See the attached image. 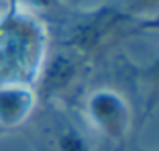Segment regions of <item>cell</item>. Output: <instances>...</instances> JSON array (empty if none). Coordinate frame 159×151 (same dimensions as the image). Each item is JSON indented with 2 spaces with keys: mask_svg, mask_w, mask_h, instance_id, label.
I'll use <instances>...</instances> for the list:
<instances>
[{
  "mask_svg": "<svg viewBox=\"0 0 159 151\" xmlns=\"http://www.w3.org/2000/svg\"><path fill=\"white\" fill-rule=\"evenodd\" d=\"M43 108V117H35L29 123H35V129L41 133V151H100V147L90 139L88 131L74 123L66 114L63 106L39 104ZM27 123V125H29Z\"/></svg>",
  "mask_w": 159,
  "mask_h": 151,
  "instance_id": "obj_4",
  "label": "cell"
},
{
  "mask_svg": "<svg viewBox=\"0 0 159 151\" xmlns=\"http://www.w3.org/2000/svg\"><path fill=\"white\" fill-rule=\"evenodd\" d=\"M39 108L35 86L6 82L0 84V133L27 127Z\"/></svg>",
  "mask_w": 159,
  "mask_h": 151,
  "instance_id": "obj_5",
  "label": "cell"
},
{
  "mask_svg": "<svg viewBox=\"0 0 159 151\" xmlns=\"http://www.w3.org/2000/svg\"><path fill=\"white\" fill-rule=\"evenodd\" d=\"M49 47V29L43 16L6 0L0 14V84L35 86Z\"/></svg>",
  "mask_w": 159,
  "mask_h": 151,
  "instance_id": "obj_1",
  "label": "cell"
},
{
  "mask_svg": "<svg viewBox=\"0 0 159 151\" xmlns=\"http://www.w3.org/2000/svg\"><path fill=\"white\" fill-rule=\"evenodd\" d=\"M131 74L143 96V117L149 118L159 106V53L143 66H133Z\"/></svg>",
  "mask_w": 159,
  "mask_h": 151,
  "instance_id": "obj_6",
  "label": "cell"
},
{
  "mask_svg": "<svg viewBox=\"0 0 159 151\" xmlns=\"http://www.w3.org/2000/svg\"><path fill=\"white\" fill-rule=\"evenodd\" d=\"M141 31H159V14L151 16V19H145V21H137L135 33H141Z\"/></svg>",
  "mask_w": 159,
  "mask_h": 151,
  "instance_id": "obj_8",
  "label": "cell"
},
{
  "mask_svg": "<svg viewBox=\"0 0 159 151\" xmlns=\"http://www.w3.org/2000/svg\"><path fill=\"white\" fill-rule=\"evenodd\" d=\"M0 6H2V0H0ZM0 14H2V8H0Z\"/></svg>",
  "mask_w": 159,
  "mask_h": 151,
  "instance_id": "obj_9",
  "label": "cell"
},
{
  "mask_svg": "<svg viewBox=\"0 0 159 151\" xmlns=\"http://www.w3.org/2000/svg\"><path fill=\"white\" fill-rule=\"evenodd\" d=\"M118 8L135 21H145L159 14V0H120Z\"/></svg>",
  "mask_w": 159,
  "mask_h": 151,
  "instance_id": "obj_7",
  "label": "cell"
},
{
  "mask_svg": "<svg viewBox=\"0 0 159 151\" xmlns=\"http://www.w3.org/2000/svg\"><path fill=\"white\" fill-rule=\"evenodd\" d=\"M92 62L88 55L59 43H51L47 47L43 66L39 70L35 92L39 104L66 106L80 92L82 84L88 80Z\"/></svg>",
  "mask_w": 159,
  "mask_h": 151,
  "instance_id": "obj_2",
  "label": "cell"
},
{
  "mask_svg": "<svg viewBox=\"0 0 159 151\" xmlns=\"http://www.w3.org/2000/svg\"><path fill=\"white\" fill-rule=\"evenodd\" d=\"M86 127L104 141L120 145L133 127V108L114 88H96L84 98Z\"/></svg>",
  "mask_w": 159,
  "mask_h": 151,
  "instance_id": "obj_3",
  "label": "cell"
}]
</instances>
